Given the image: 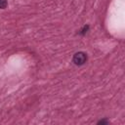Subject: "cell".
<instances>
[{"label": "cell", "instance_id": "cell-1", "mask_svg": "<svg viewBox=\"0 0 125 125\" xmlns=\"http://www.w3.org/2000/svg\"><path fill=\"white\" fill-rule=\"evenodd\" d=\"M72 61L76 65H82L87 61V55L83 52H78V53L74 54Z\"/></svg>", "mask_w": 125, "mask_h": 125}, {"label": "cell", "instance_id": "cell-2", "mask_svg": "<svg viewBox=\"0 0 125 125\" xmlns=\"http://www.w3.org/2000/svg\"><path fill=\"white\" fill-rule=\"evenodd\" d=\"M7 7V0H0V9H5Z\"/></svg>", "mask_w": 125, "mask_h": 125}, {"label": "cell", "instance_id": "cell-3", "mask_svg": "<svg viewBox=\"0 0 125 125\" xmlns=\"http://www.w3.org/2000/svg\"><path fill=\"white\" fill-rule=\"evenodd\" d=\"M108 122L105 121V120H102V121H99V124H107Z\"/></svg>", "mask_w": 125, "mask_h": 125}]
</instances>
